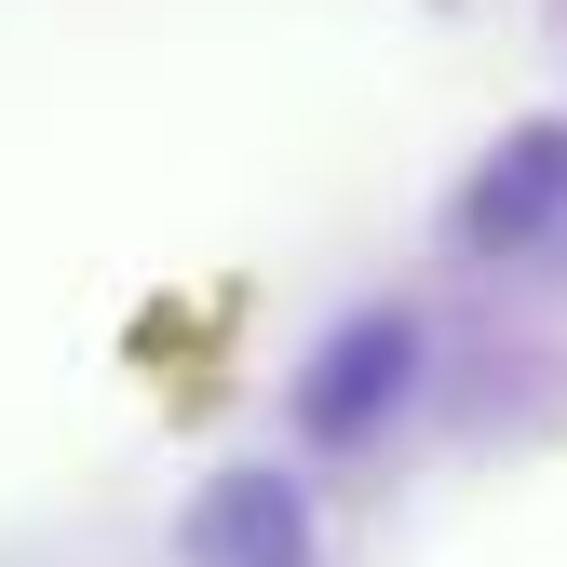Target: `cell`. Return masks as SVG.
<instances>
[{"label": "cell", "mask_w": 567, "mask_h": 567, "mask_svg": "<svg viewBox=\"0 0 567 567\" xmlns=\"http://www.w3.org/2000/svg\"><path fill=\"white\" fill-rule=\"evenodd\" d=\"M405 379H419V324H405V311L324 324V351L298 365V433H311V446H365L379 419L405 405Z\"/></svg>", "instance_id": "1"}, {"label": "cell", "mask_w": 567, "mask_h": 567, "mask_svg": "<svg viewBox=\"0 0 567 567\" xmlns=\"http://www.w3.org/2000/svg\"><path fill=\"white\" fill-rule=\"evenodd\" d=\"M189 567H311V514L284 473H217L189 514Z\"/></svg>", "instance_id": "2"}, {"label": "cell", "mask_w": 567, "mask_h": 567, "mask_svg": "<svg viewBox=\"0 0 567 567\" xmlns=\"http://www.w3.org/2000/svg\"><path fill=\"white\" fill-rule=\"evenodd\" d=\"M540 217H567V122H527L501 163H486V189L460 203V244H527Z\"/></svg>", "instance_id": "3"}]
</instances>
